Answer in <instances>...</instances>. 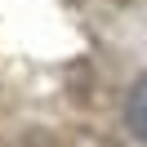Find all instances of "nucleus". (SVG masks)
<instances>
[{"mask_svg": "<svg viewBox=\"0 0 147 147\" xmlns=\"http://www.w3.org/2000/svg\"><path fill=\"white\" fill-rule=\"evenodd\" d=\"M125 116H129V129L147 143V76L129 89V102H125Z\"/></svg>", "mask_w": 147, "mask_h": 147, "instance_id": "f257e3e1", "label": "nucleus"}]
</instances>
